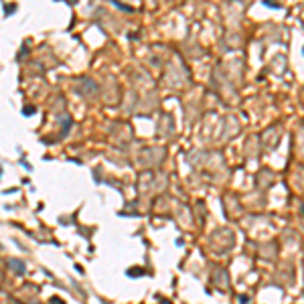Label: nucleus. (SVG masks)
Instances as JSON below:
<instances>
[{"label":"nucleus","mask_w":304,"mask_h":304,"mask_svg":"<svg viewBox=\"0 0 304 304\" xmlns=\"http://www.w3.org/2000/svg\"><path fill=\"white\" fill-rule=\"evenodd\" d=\"M14 266V270H18V272H24V266L22 264H12Z\"/></svg>","instance_id":"obj_1"}]
</instances>
